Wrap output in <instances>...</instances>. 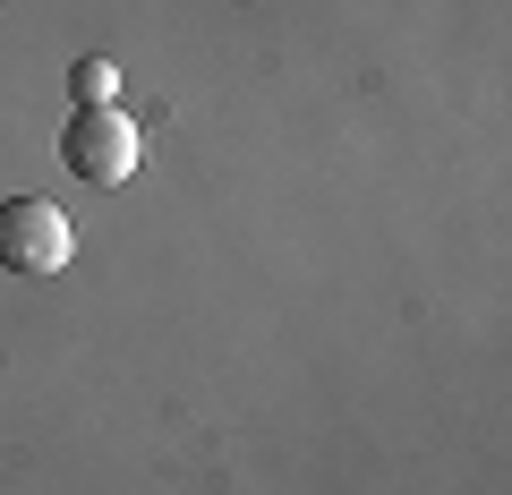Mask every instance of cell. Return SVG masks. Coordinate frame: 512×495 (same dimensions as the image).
<instances>
[{
  "label": "cell",
  "instance_id": "obj_2",
  "mask_svg": "<svg viewBox=\"0 0 512 495\" xmlns=\"http://www.w3.org/2000/svg\"><path fill=\"white\" fill-rule=\"evenodd\" d=\"M69 214L52 197H0V265L9 274H60L69 265Z\"/></svg>",
  "mask_w": 512,
  "mask_h": 495
},
{
  "label": "cell",
  "instance_id": "obj_3",
  "mask_svg": "<svg viewBox=\"0 0 512 495\" xmlns=\"http://www.w3.org/2000/svg\"><path fill=\"white\" fill-rule=\"evenodd\" d=\"M69 94H77V111H86V103H120V69H111V60H77Z\"/></svg>",
  "mask_w": 512,
  "mask_h": 495
},
{
  "label": "cell",
  "instance_id": "obj_1",
  "mask_svg": "<svg viewBox=\"0 0 512 495\" xmlns=\"http://www.w3.org/2000/svg\"><path fill=\"white\" fill-rule=\"evenodd\" d=\"M60 163H69L77 180H94V188H120L128 171H137V120H128L120 103L69 111V129H60Z\"/></svg>",
  "mask_w": 512,
  "mask_h": 495
}]
</instances>
